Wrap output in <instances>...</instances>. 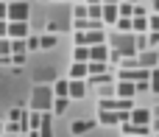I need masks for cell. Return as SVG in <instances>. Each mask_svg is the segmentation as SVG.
Returning a JSON list of instances; mask_svg holds the SVG:
<instances>
[{"instance_id":"cell-12","label":"cell","mask_w":159,"mask_h":137,"mask_svg":"<svg viewBox=\"0 0 159 137\" xmlns=\"http://www.w3.org/2000/svg\"><path fill=\"white\" fill-rule=\"evenodd\" d=\"M123 126V135L126 137H148V126H140V123H120Z\"/></svg>"},{"instance_id":"cell-37","label":"cell","mask_w":159,"mask_h":137,"mask_svg":"<svg viewBox=\"0 0 159 137\" xmlns=\"http://www.w3.org/2000/svg\"><path fill=\"white\" fill-rule=\"evenodd\" d=\"M6 31H8V20H0V39L6 36Z\"/></svg>"},{"instance_id":"cell-41","label":"cell","mask_w":159,"mask_h":137,"mask_svg":"<svg viewBox=\"0 0 159 137\" xmlns=\"http://www.w3.org/2000/svg\"><path fill=\"white\" fill-rule=\"evenodd\" d=\"M101 3H112V6H117V3H120V0H101Z\"/></svg>"},{"instance_id":"cell-18","label":"cell","mask_w":159,"mask_h":137,"mask_svg":"<svg viewBox=\"0 0 159 137\" xmlns=\"http://www.w3.org/2000/svg\"><path fill=\"white\" fill-rule=\"evenodd\" d=\"M148 31V17H131V34H145Z\"/></svg>"},{"instance_id":"cell-5","label":"cell","mask_w":159,"mask_h":137,"mask_svg":"<svg viewBox=\"0 0 159 137\" xmlns=\"http://www.w3.org/2000/svg\"><path fill=\"white\" fill-rule=\"evenodd\" d=\"M134 62H137V67H145V70H151V67H157V64H159V53H157V50H151V48H145V50H137Z\"/></svg>"},{"instance_id":"cell-27","label":"cell","mask_w":159,"mask_h":137,"mask_svg":"<svg viewBox=\"0 0 159 137\" xmlns=\"http://www.w3.org/2000/svg\"><path fill=\"white\" fill-rule=\"evenodd\" d=\"M67 101H70V98H53V106H50V109H53L56 115H61V112L67 109Z\"/></svg>"},{"instance_id":"cell-14","label":"cell","mask_w":159,"mask_h":137,"mask_svg":"<svg viewBox=\"0 0 159 137\" xmlns=\"http://www.w3.org/2000/svg\"><path fill=\"white\" fill-rule=\"evenodd\" d=\"M98 120L103 126H117L120 123V112H109V109H98Z\"/></svg>"},{"instance_id":"cell-15","label":"cell","mask_w":159,"mask_h":137,"mask_svg":"<svg viewBox=\"0 0 159 137\" xmlns=\"http://www.w3.org/2000/svg\"><path fill=\"white\" fill-rule=\"evenodd\" d=\"M92 129H95V120H73V126H70L73 135H87Z\"/></svg>"},{"instance_id":"cell-49","label":"cell","mask_w":159,"mask_h":137,"mask_svg":"<svg viewBox=\"0 0 159 137\" xmlns=\"http://www.w3.org/2000/svg\"><path fill=\"white\" fill-rule=\"evenodd\" d=\"M123 137H126V135H123Z\"/></svg>"},{"instance_id":"cell-34","label":"cell","mask_w":159,"mask_h":137,"mask_svg":"<svg viewBox=\"0 0 159 137\" xmlns=\"http://www.w3.org/2000/svg\"><path fill=\"white\" fill-rule=\"evenodd\" d=\"M148 31H159V14L148 17Z\"/></svg>"},{"instance_id":"cell-2","label":"cell","mask_w":159,"mask_h":137,"mask_svg":"<svg viewBox=\"0 0 159 137\" xmlns=\"http://www.w3.org/2000/svg\"><path fill=\"white\" fill-rule=\"evenodd\" d=\"M53 106V90L50 87H34L31 92V112H50Z\"/></svg>"},{"instance_id":"cell-26","label":"cell","mask_w":159,"mask_h":137,"mask_svg":"<svg viewBox=\"0 0 159 137\" xmlns=\"http://www.w3.org/2000/svg\"><path fill=\"white\" fill-rule=\"evenodd\" d=\"M87 17H89V20H101V3L87 6ZM101 22H103V20H101Z\"/></svg>"},{"instance_id":"cell-16","label":"cell","mask_w":159,"mask_h":137,"mask_svg":"<svg viewBox=\"0 0 159 137\" xmlns=\"http://www.w3.org/2000/svg\"><path fill=\"white\" fill-rule=\"evenodd\" d=\"M39 137H53V123H50V112H42V123H39Z\"/></svg>"},{"instance_id":"cell-21","label":"cell","mask_w":159,"mask_h":137,"mask_svg":"<svg viewBox=\"0 0 159 137\" xmlns=\"http://www.w3.org/2000/svg\"><path fill=\"white\" fill-rule=\"evenodd\" d=\"M117 14H120V17H134V3H131V0H126V3L120 0V3H117Z\"/></svg>"},{"instance_id":"cell-10","label":"cell","mask_w":159,"mask_h":137,"mask_svg":"<svg viewBox=\"0 0 159 137\" xmlns=\"http://www.w3.org/2000/svg\"><path fill=\"white\" fill-rule=\"evenodd\" d=\"M89 62H109V45H89Z\"/></svg>"},{"instance_id":"cell-38","label":"cell","mask_w":159,"mask_h":137,"mask_svg":"<svg viewBox=\"0 0 159 137\" xmlns=\"http://www.w3.org/2000/svg\"><path fill=\"white\" fill-rule=\"evenodd\" d=\"M6 6H8V3H6V0H0V20H6Z\"/></svg>"},{"instance_id":"cell-22","label":"cell","mask_w":159,"mask_h":137,"mask_svg":"<svg viewBox=\"0 0 159 137\" xmlns=\"http://www.w3.org/2000/svg\"><path fill=\"white\" fill-rule=\"evenodd\" d=\"M53 98H67V78H61V81H56L53 87Z\"/></svg>"},{"instance_id":"cell-8","label":"cell","mask_w":159,"mask_h":137,"mask_svg":"<svg viewBox=\"0 0 159 137\" xmlns=\"http://www.w3.org/2000/svg\"><path fill=\"white\" fill-rule=\"evenodd\" d=\"M117 6H112V3H101V20H103V25H115L117 22Z\"/></svg>"},{"instance_id":"cell-25","label":"cell","mask_w":159,"mask_h":137,"mask_svg":"<svg viewBox=\"0 0 159 137\" xmlns=\"http://www.w3.org/2000/svg\"><path fill=\"white\" fill-rule=\"evenodd\" d=\"M39 48H56V34H42L39 36Z\"/></svg>"},{"instance_id":"cell-31","label":"cell","mask_w":159,"mask_h":137,"mask_svg":"<svg viewBox=\"0 0 159 137\" xmlns=\"http://www.w3.org/2000/svg\"><path fill=\"white\" fill-rule=\"evenodd\" d=\"M98 95H101V98H115V87H112V84H103V87L98 90Z\"/></svg>"},{"instance_id":"cell-19","label":"cell","mask_w":159,"mask_h":137,"mask_svg":"<svg viewBox=\"0 0 159 137\" xmlns=\"http://www.w3.org/2000/svg\"><path fill=\"white\" fill-rule=\"evenodd\" d=\"M73 62H89V45H75L73 48Z\"/></svg>"},{"instance_id":"cell-30","label":"cell","mask_w":159,"mask_h":137,"mask_svg":"<svg viewBox=\"0 0 159 137\" xmlns=\"http://www.w3.org/2000/svg\"><path fill=\"white\" fill-rule=\"evenodd\" d=\"M11 53H25V39H11Z\"/></svg>"},{"instance_id":"cell-24","label":"cell","mask_w":159,"mask_h":137,"mask_svg":"<svg viewBox=\"0 0 159 137\" xmlns=\"http://www.w3.org/2000/svg\"><path fill=\"white\" fill-rule=\"evenodd\" d=\"M115 25H117V31H120V34H131V17H117V22H115Z\"/></svg>"},{"instance_id":"cell-13","label":"cell","mask_w":159,"mask_h":137,"mask_svg":"<svg viewBox=\"0 0 159 137\" xmlns=\"http://www.w3.org/2000/svg\"><path fill=\"white\" fill-rule=\"evenodd\" d=\"M134 95H137V90H134L131 81H117V87H115V98H134Z\"/></svg>"},{"instance_id":"cell-33","label":"cell","mask_w":159,"mask_h":137,"mask_svg":"<svg viewBox=\"0 0 159 137\" xmlns=\"http://www.w3.org/2000/svg\"><path fill=\"white\" fill-rule=\"evenodd\" d=\"M73 14H75V20H81V17H87V3H78Z\"/></svg>"},{"instance_id":"cell-42","label":"cell","mask_w":159,"mask_h":137,"mask_svg":"<svg viewBox=\"0 0 159 137\" xmlns=\"http://www.w3.org/2000/svg\"><path fill=\"white\" fill-rule=\"evenodd\" d=\"M154 11H157V14H159V0H154Z\"/></svg>"},{"instance_id":"cell-47","label":"cell","mask_w":159,"mask_h":137,"mask_svg":"<svg viewBox=\"0 0 159 137\" xmlns=\"http://www.w3.org/2000/svg\"><path fill=\"white\" fill-rule=\"evenodd\" d=\"M78 3H84V0H78Z\"/></svg>"},{"instance_id":"cell-48","label":"cell","mask_w":159,"mask_h":137,"mask_svg":"<svg viewBox=\"0 0 159 137\" xmlns=\"http://www.w3.org/2000/svg\"><path fill=\"white\" fill-rule=\"evenodd\" d=\"M157 137H159V132H157Z\"/></svg>"},{"instance_id":"cell-17","label":"cell","mask_w":159,"mask_h":137,"mask_svg":"<svg viewBox=\"0 0 159 137\" xmlns=\"http://www.w3.org/2000/svg\"><path fill=\"white\" fill-rule=\"evenodd\" d=\"M89 73H87V62H73V67H70V78H87Z\"/></svg>"},{"instance_id":"cell-28","label":"cell","mask_w":159,"mask_h":137,"mask_svg":"<svg viewBox=\"0 0 159 137\" xmlns=\"http://www.w3.org/2000/svg\"><path fill=\"white\" fill-rule=\"evenodd\" d=\"M25 50H39V36H25Z\"/></svg>"},{"instance_id":"cell-45","label":"cell","mask_w":159,"mask_h":137,"mask_svg":"<svg viewBox=\"0 0 159 137\" xmlns=\"http://www.w3.org/2000/svg\"><path fill=\"white\" fill-rule=\"evenodd\" d=\"M0 135H3V126H0Z\"/></svg>"},{"instance_id":"cell-20","label":"cell","mask_w":159,"mask_h":137,"mask_svg":"<svg viewBox=\"0 0 159 137\" xmlns=\"http://www.w3.org/2000/svg\"><path fill=\"white\" fill-rule=\"evenodd\" d=\"M87 73H89V76L109 73V62H87Z\"/></svg>"},{"instance_id":"cell-35","label":"cell","mask_w":159,"mask_h":137,"mask_svg":"<svg viewBox=\"0 0 159 137\" xmlns=\"http://www.w3.org/2000/svg\"><path fill=\"white\" fill-rule=\"evenodd\" d=\"M11 64H25V53H11Z\"/></svg>"},{"instance_id":"cell-36","label":"cell","mask_w":159,"mask_h":137,"mask_svg":"<svg viewBox=\"0 0 159 137\" xmlns=\"http://www.w3.org/2000/svg\"><path fill=\"white\" fill-rule=\"evenodd\" d=\"M148 45H159V31H151V36H148Z\"/></svg>"},{"instance_id":"cell-23","label":"cell","mask_w":159,"mask_h":137,"mask_svg":"<svg viewBox=\"0 0 159 137\" xmlns=\"http://www.w3.org/2000/svg\"><path fill=\"white\" fill-rule=\"evenodd\" d=\"M25 118H28V112H25L22 106H14V109L8 112V120H11V123H22Z\"/></svg>"},{"instance_id":"cell-3","label":"cell","mask_w":159,"mask_h":137,"mask_svg":"<svg viewBox=\"0 0 159 137\" xmlns=\"http://www.w3.org/2000/svg\"><path fill=\"white\" fill-rule=\"evenodd\" d=\"M28 14H31V6L25 0H11L6 6V20L8 22H28Z\"/></svg>"},{"instance_id":"cell-7","label":"cell","mask_w":159,"mask_h":137,"mask_svg":"<svg viewBox=\"0 0 159 137\" xmlns=\"http://www.w3.org/2000/svg\"><path fill=\"white\" fill-rule=\"evenodd\" d=\"M151 120H154V118H151V109H137V106H134V109L129 112V123H140V126H151Z\"/></svg>"},{"instance_id":"cell-39","label":"cell","mask_w":159,"mask_h":137,"mask_svg":"<svg viewBox=\"0 0 159 137\" xmlns=\"http://www.w3.org/2000/svg\"><path fill=\"white\" fill-rule=\"evenodd\" d=\"M0 64H11V56H0Z\"/></svg>"},{"instance_id":"cell-6","label":"cell","mask_w":159,"mask_h":137,"mask_svg":"<svg viewBox=\"0 0 159 137\" xmlns=\"http://www.w3.org/2000/svg\"><path fill=\"white\" fill-rule=\"evenodd\" d=\"M84 95H87V81L67 78V98H84Z\"/></svg>"},{"instance_id":"cell-1","label":"cell","mask_w":159,"mask_h":137,"mask_svg":"<svg viewBox=\"0 0 159 137\" xmlns=\"http://www.w3.org/2000/svg\"><path fill=\"white\" fill-rule=\"evenodd\" d=\"M109 48L120 56V59H134L137 56V45H134V34H120L115 31L109 39Z\"/></svg>"},{"instance_id":"cell-32","label":"cell","mask_w":159,"mask_h":137,"mask_svg":"<svg viewBox=\"0 0 159 137\" xmlns=\"http://www.w3.org/2000/svg\"><path fill=\"white\" fill-rule=\"evenodd\" d=\"M3 132H6V135H22V129H20V123H11V120H8V123L3 126Z\"/></svg>"},{"instance_id":"cell-29","label":"cell","mask_w":159,"mask_h":137,"mask_svg":"<svg viewBox=\"0 0 159 137\" xmlns=\"http://www.w3.org/2000/svg\"><path fill=\"white\" fill-rule=\"evenodd\" d=\"M0 56H11V39L8 36L0 39Z\"/></svg>"},{"instance_id":"cell-11","label":"cell","mask_w":159,"mask_h":137,"mask_svg":"<svg viewBox=\"0 0 159 137\" xmlns=\"http://www.w3.org/2000/svg\"><path fill=\"white\" fill-rule=\"evenodd\" d=\"M73 28H75V31H101L103 22H101V20H89V17H81V20L73 22Z\"/></svg>"},{"instance_id":"cell-4","label":"cell","mask_w":159,"mask_h":137,"mask_svg":"<svg viewBox=\"0 0 159 137\" xmlns=\"http://www.w3.org/2000/svg\"><path fill=\"white\" fill-rule=\"evenodd\" d=\"M101 42H106L103 28L101 31H75V45H101Z\"/></svg>"},{"instance_id":"cell-44","label":"cell","mask_w":159,"mask_h":137,"mask_svg":"<svg viewBox=\"0 0 159 137\" xmlns=\"http://www.w3.org/2000/svg\"><path fill=\"white\" fill-rule=\"evenodd\" d=\"M84 3H87V6H92V3H101V0H84Z\"/></svg>"},{"instance_id":"cell-46","label":"cell","mask_w":159,"mask_h":137,"mask_svg":"<svg viewBox=\"0 0 159 137\" xmlns=\"http://www.w3.org/2000/svg\"><path fill=\"white\" fill-rule=\"evenodd\" d=\"M8 137H17V135H8Z\"/></svg>"},{"instance_id":"cell-40","label":"cell","mask_w":159,"mask_h":137,"mask_svg":"<svg viewBox=\"0 0 159 137\" xmlns=\"http://www.w3.org/2000/svg\"><path fill=\"white\" fill-rule=\"evenodd\" d=\"M151 118H159V106H157V109H151Z\"/></svg>"},{"instance_id":"cell-9","label":"cell","mask_w":159,"mask_h":137,"mask_svg":"<svg viewBox=\"0 0 159 137\" xmlns=\"http://www.w3.org/2000/svg\"><path fill=\"white\" fill-rule=\"evenodd\" d=\"M31 31H28V22H8V31H6V36L8 39H25Z\"/></svg>"},{"instance_id":"cell-43","label":"cell","mask_w":159,"mask_h":137,"mask_svg":"<svg viewBox=\"0 0 159 137\" xmlns=\"http://www.w3.org/2000/svg\"><path fill=\"white\" fill-rule=\"evenodd\" d=\"M154 129H157V132H159V118H154Z\"/></svg>"}]
</instances>
